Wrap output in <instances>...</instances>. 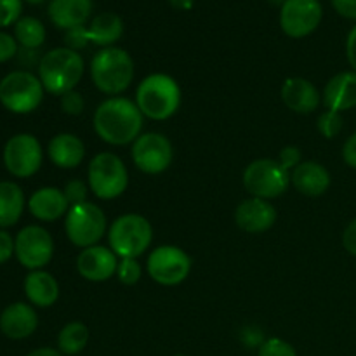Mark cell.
Masks as SVG:
<instances>
[{
  "label": "cell",
  "mask_w": 356,
  "mask_h": 356,
  "mask_svg": "<svg viewBox=\"0 0 356 356\" xmlns=\"http://www.w3.org/2000/svg\"><path fill=\"white\" fill-rule=\"evenodd\" d=\"M145 115L136 101L127 97H110L97 106L94 113V131L104 143L124 146L141 136Z\"/></svg>",
  "instance_id": "obj_1"
},
{
  "label": "cell",
  "mask_w": 356,
  "mask_h": 356,
  "mask_svg": "<svg viewBox=\"0 0 356 356\" xmlns=\"http://www.w3.org/2000/svg\"><path fill=\"white\" fill-rule=\"evenodd\" d=\"M83 68V59L79 52L68 47H58L40 58L38 79L49 94L63 96L79 86Z\"/></svg>",
  "instance_id": "obj_2"
},
{
  "label": "cell",
  "mask_w": 356,
  "mask_h": 356,
  "mask_svg": "<svg viewBox=\"0 0 356 356\" xmlns=\"http://www.w3.org/2000/svg\"><path fill=\"white\" fill-rule=\"evenodd\" d=\"M136 104L145 117L152 120H167L181 106V87L165 73H152L139 82Z\"/></svg>",
  "instance_id": "obj_3"
},
{
  "label": "cell",
  "mask_w": 356,
  "mask_h": 356,
  "mask_svg": "<svg viewBox=\"0 0 356 356\" xmlns=\"http://www.w3.org/2000/svg\"><path fill=\"white\" fill-rule=\"evenodd\" d=\"M90 79L97 90L118 96L129 89L134 79V61L124 49L104 47L90 61Z\"/></svg>",
  "instance_id": "obj_4"
},
{
  "label": "cell",
  "mask_w": 356,
  "mask_h": 356,
  "mask_svg": "<svg viewBox=\"0 0 356 356\" xmlns=\"http://www.w3.org/2000/svg\"><path fill=\"white\" fill-rule=\"evenodd\" d=\"M110 249L120 259H138L149 249L153 242V228L148 219L141 214L118 216L108 232Z\"/></svg>",
  "instance_id": "obj_5"
},
{
  "label": "cell",
  "mask_w": 356,
  "mask_h": 356,
  "mask_svg": "<svg viewBox=\"0 0 356 356\" xmlns=\"http://www.w3.org/2000/svg\"><path fill=\"white\" fill-rule=\"evenodd\" d=\"M40 79L26 70L10 72L0 80V103L10 113L26 115L37 110L44 99Z\"/></svg>",
  "instance_id": "obj_6"
},
{
  "label": "cell",
  "mask_w": 356,
  "mask_h": 356,
  "mask_svg": "<svg viewBox=\"0 0 356 356\" xmlns=\"http://www.w3.org/2000/svg\"><path fill=\"white\" fill-rule=\"evenodd\" d=\"M90 191L101 200L118 198L129 186V172L122 159L115 153L103 152L94 156L87 170Z\"/></svg>",
  "instance_id": "obj_7"
},
{
  "label": "cell",
  "mask_w": 356,
  "mask_h": 356,
  "mask_svg": "<svg viewBox=\"0 0 356 356\" xmlns=\"http://www.w3.org/2000/svg\"><path fill=\"white\" fill-rule=\"evenodd\" d=\"M106 216L97 205L90 202L72 205L66 212L65 232L70 242L80 249L97 245L101 238L106 235Z\"/></svg>",
  "instance_id": "obj_8"
},
{
  "label": "cell",
  "mask_w": 356,
  "mask_h": 356,
  "mask_svg": "<svg viewBox=\"0 0 356 356\" xmlns=\"http://www.w3.org/2000/svg\"><path fill=\"white\" fill-rule=\"evenodd\" d=\"M243 186L252 197L271 200L282 197L291 184V172L278 160L259 159L250 162L243 170Z\"/></svg>",
  "instance_id": "obj_9"
},
{
  "label": "cell",
  "mask_w": 356,
  "mask_h": 356,
  "mask_svg": "<svg viewBox=\"0 0 356 356\" xmlns=\"http://www.w3.org/2000/svg\"><path fill=\"white\" fill-rule=\"evenodd\" d=\"M149 277L163 287L183 284L191 271V257L176 245H160L152 250L146 263Z\"/></svg>",
  "instance_id": "obj_10"
},
{
  "label": "cell",
  "mask_w": 356,
  "mask_h": 356,
  "mask_svg": "<svg viewBox=\"0 0 356 356\" xmlns=\"http://www.w3.org/2000/svg\"><path fill=\"white\" fill-rule=\"evenodd\" d=\"M42 160L40 141L31 134L13 136L3 146V165L14 177H31L42 167Z\"/></svg>",
  "instance_id": "obj_11"
},
{
  "label": "cell",
  "mask_w": 356,
  "mask_h": 356,
  "mask_svg": "<svg viewBox=\"0 0 356 356\" xmlns=\"http://www.w3.org/2000/svg\"><path fill=\"white\" fill-rule=\"evenodd\" d=\"M132 162L145 174H162L174 159L172 143L160 132H146L132 143Z\"/></svg>",
  "instance_id": "obj_12"
},
{
  "label": "cell",
  "mask_w": 356,
  "mask_h": 356,
  "mask_svg": "<svg viewBox=\"0 0 356 356\" xmlns=\"http://www.w3.org/2000/svg\"><path fill=\"white\" fill-rule=\"evenodd\" d=\"M14 243H16L14 254H16L17 261L21 263V266L31 271L47 266L54 256V240H52L51 233L42 226H24L14 238Z\"/></svg>",
  "instance_id": "obj_13"
},
{
  "label": "cell",
  "mask_w": 356,
  "mask_h": 356,
  "mask_svg": "<svg viewBox=\"0 0 356 356\" xmlns=\"http://www.w3.org/2000/svg\"><path fill=\"white\" fill-rule=\"evenodd\" d=\"M322 16L320 0H285L280 10V26L287 37L302 38L320 26Z\"/></svg>",
  "instance_id": "obj_14"
},
{
  "label": "cell",
  "mask_w": 356,
  "mask_h": 356,
  "mask_svg": "<svg viewBox=\"0 0 356 356\" xmlns=\"http://www.w3.org/2000/svg\"><path fill=\"white\" fill-rule=\"evenodd\" d=\"M118 256L103 245H92L82 249L76 256V271L89 282H106L117 275Z\"/></svg>",
  "instance_id": "obj_15"
},
{
  "label": "cell",
  "mask_w": 356,
  "mask_h": 356,
  "mask_svg": "<svg viewBox=\"0 0 356 356\" xmlns=\"http://www.w3.org/2000/svg\"><path fill=\"white\" fill-rule=\"evenodd\" d=\"M235 222L247 233H264L277 222V209L270 200L250 197L236 207Z\"/></svg>",
  "instance_id": "obj_16"
},
{
  "label": "cell",
  "mask_w": 356,
  "mask_h": 356,
  "mask_svg": "<svg viewBox=\"0 0 356 356\" xmlns=\"http://www.w3.org/2000/svg\"><path fill=\"white\" fill-rule=\"evenodd\" d=\"M37 312L26 302H13L0 315V330L9 339H26L37 330Z\"/></svg>",
  "instance_id": "obj_17"
},
{
  "label": "cell",
  "mask_w": 356,
  "mask_h": 356,
  "mask_svg": "<svg viewBox=\"0 0 356 356\" xmlns=\"http://www.w3.org/2000/svg\"><path fill=\"white\" fill-rule=\"evenodd\" d=\"M322 101L327 110L343 111L356 106V72H341L327 82Z\"/></svg>",
  "instance_id": "obj_18"
},
{
  "label": "cell",
  "mask_w": 356,
  "mask_h": 356,
  "mask_svg": "<svg viewBox=\"0 0 356 356\" xmlns=\"http://www.w3.org/2000/svg\"><path fill=\"white\" fill-rule=\"evenodd\" d=\"M282 99L285 106L296 113H313L320 106L322 96L309 80L292 76L282 86Z\"/></svg>",
  "instance_id": "obj_19"
},
{
  "label": "cell",
  "mask_w": 356,
  "mask_h": 356,
  "mask_svg": "<svg viewBox=\"0 0 356 356\" xmlns=\"http://www.w3.org/2000/svg\"><path fill=\"white\" fill-rule=\"evenodd\" d=\"M291 183L299 193L306 197H322L330 188V172L318 162H301L291 174Z\"/></svg>",
  "instance_id": "obj_20"
},
{
  "label": "cell",
  "mask_w": 356,
  "mask_h": 356,
  "mask_svg": "<svg viewBox=\"0 0 356 356\" xmlns=\"http://www.w3.org/2000/svg\"><path fill=\"white\" fill-rule=\"evenodd\" d=\"M28 211L38 221L52 222L58 221L59 218L66 216L70 211V204L66 200L65 193L59 188L45 186L35 191L28 200Z\"/></svg>",
  "instance_id": "obj_21"
},
{
  "label": "cell",
  "mask_w": 356,
  "mask_h": 356,
  "mask_svg": "<svg viewBox=\"0 0 356 356\" xmlns=\"http://www.w3.org/2000/svg\"><path fill=\"white\" fill-rule=\"evenodd\" d=\"M47 13L52 23L65 31L86 26L92 13V0H51Z\"/></svg>",
  "instance_id": "obj_22"
},
{
  "label": "cell",
  "mask_w": 356,
  "mask_h": 356,
  "mask_svg": "<svg viewBox=\"0 0 356 356\" xmlns=\"http://www.w3.org/2000/svg\"><path fill=\"white\" fill-rule=\"evenodd\" d=\"M47 153L51 162L59 169H75L86 156V146L79 136L63 132L51 139Z\"/></svg>",
  "instance_id": "obj_23"
},
{
  "label": "cell",
  "mask_w": 356,
  "mask_h": 356,
  "mask_svg": "<svg viewBox=\"0 0 356 356\" xmlns=\"http://www.w3.org/2000/svg\"><path fill=\"white\" fill-rule=\"evenodd\" d=\"M24 294L37 308H51L59 298L58 280L47 271H30L24 278Z\"/></svg>",
  "instance_id": "obj_24"
},
{
  "label": "cell",
  "mask_w": 356,
  "mask_h": 356,
  "mask_svg": "<svg viewBox=\"0 0 356 356\" xmlns=\"http://www.w3.org/2000/svg\"><path fill=\"white\" fill-rule=\"evenodd\" d=\"M90 44L99 47H111L124 35V21L115 13H101L92 17L90 24L87 26Z\"/></svg>",
  "instance_id": "obj_25"
},
{
  "label": "cell",
  "mask_w": 356,
  "mask_h": 356,
  "mask_svg": "<svg viewBox=\"0 0 356 356\" xmlns=\"http://www.w3.org/2000/svg\"><path fill=\"white\" fill-rule=\"evenodd\" d=\"M24 211V195L19 184L0 181V229L14 226Z\"/></svg>",
  "instance_id": "obj_26"
},
{
  "label": "cell",
  "mask_w": 356,
  "mask_h": 356,
  "mask_svg": "<svg viewBox=\"0 0 356 356\" xmlns=\"http://www.w3.org/2000/svg\"><path fill=\"white\" fill-rule=\"evenodd\" d=\"M14 38H16V42L23 49L35 51V49H38L45 42L44 23L31 16L19 17V21L14 24Z\"/></svg>",
  "instance_id": "obj_27"
},
{
  "label": "cell",
  "mask_w": 356,
  "mask_h": 356,
  "mask_svg": "<svg viewBox=\"0 0 356 356\" xmlns=\"http://www.w3.org/2000/svg\"><path fill=\"white\" fill-rule=\"evenodd\" d=\"M89 343V329L82 322H70L58 336V348L63 355H79Z\"/></svg>",
  "instance_id": "obj_28"
},
{
  "label": "cell",
  "mask_w": 356,
  "mask_h": 356,
  "mask_svg": "<svg viewBox=\"0 0 356 356\" xmlns=\"http://www.w3.org/2000/svg\"><path fill=\"white\" fill-rule=\"evenodd\" d=\"M316 129L325 139H334L343 131V115L339 111L325 110L316 120Z\"/></svg>",
  "instance_id": "obj_29"
},
{
  "label": "cell",
  "mask_w": 356,
  "mask_h": 356,
  "mask_svg": "<svg viewBox=\"0 0 356 356\" xmlns=\"http://www.w3.org/2000/svg\"><path fill=\"white\" fill-rule=\"evenodd\" d=\"M141 264L138 263V259H131V257H124V259L118 261L117 268V277L120 280V284L124 285H136L141 280Z\"/></svg>",
  "instance_id": "obj_30"
},
{
  "label": "cell",
  "mask_w": 356,
  "mask_h": 356,
  "mask_svg": "<svg viewBox=\"0 0 356 356\" xmlns=\"http://www.w3.org/2000/svg\"><path fill=\"white\" fill-rule=\"evenodd\" d=\"M257 356H298L294 346L280 337H270L257 351Z\"/></svg>",
  "instance_id": "obj_31"
},
{
  "label": "cell",
  "mask_w": 356,
  "mask_h": 356,
  "mask_svg": "<svg viewBox=\"0 0 356 356\" xmlns=\"http://www.w3.org/2000/svg\"><path fill=\"white\" fill-rule=\"evenodd\" d=\"M21 13H23V0H0V28L16 24Z\"/></svg>",
  "instance_id": "obj_32"
},
{
  "label": "cell",
  "mask_w": 356,
  "mask_h": 356,
  "mask_svg": "<svg viewBox=\"0 0 356 356\" xmlns=\"http://www.w3.org/2000/svg\"><path fill=\"white\" fill-rule=\"evenodd\" d=\"M89 184L83 183L82 179H72L66 183L63 193H65L66 200H68L70 207H72V205H79L87 202V193H89Z\"/></svg>",
  "instance_id": "obj_33"
},
{
  "label": "cell",
  "mask_w": 356,
  "mask_h": 356,
  "mask_svg": "<svg viewBox=\"0 0 356 356\" xmlns=\"http://www.w3.org/2000/svg\"><path fill=\"white\" fill-rule=\"evenodd\" d=\"M65 47L72 49V51L79 52L80 49H86L90 44L89 33H87V26H76L72 30H66L65 33Z\"/></svg>",
  "instance_id": "obj_34"
},
{
  "label": "cell",
  "mask_w": 356,
  "mask_h": 356,
  "mask_svg": "<svg viewBox=\"0 0 356 356\" xmlns=\"http://www.w3.org/2000/svg\"><path fill=\"white\" fill-rule=\"evenodd\" d=\"M86 108V101H83L82 94L76 92L75 89L61 96V110L68 115H80Z\"/></svg>",
  "instance_id": "obj_35"
},
{
  "label": "cell",
  "mask_w": 356,
  "mask_h": 356,
  "mask_svg": "<svg viewBox=\"0 0 356 356\" xmlns=\"http://www.w3.org/2000/svg\"><path fill=\"white\" fill-rule=\"evenodd\" d=\"M278 162H280L284 169L291 172V170H294L301 163V149L298 146H285L280 152V155H278Z\"/></svg>",
  "instance_id": "obj_36"
},
{
  "label": "cell",
  "mask_w": 356,
  "mask_h": 356,
  "mask_svg": "<svg viewBox=\"0 0 356 356\" xmlns=\"http://www.w3.org/2000/svg\"><path fill=\"white\" fill-rule=\"evenodd\" d=\"M17 54V42L13 35L0 31V63H6Z\"/></svg>",
  "instance_id": "obj_37"
},
{
  "label": "cell",
  "mask_w": 356,
  "mask_h": 356,
  "mask_svg": "<svg viewBox=\"0 0 356 356\" xmlns=\"http://www.w3.org/2000/svg\"><path fill=\"white\" fill-rule=\"evenodd\" d=\"M240 339H242V343L245 344L247 348H257V350H259V348L263 346L264 341H266V339H264L263 330L257 329V327H252V325L242 329Z\"/></svg>",
  "instance_id": "obj_38"
},
{
  "label": "cell",
  "mask_w": 356,
  "mask_h": 356,
  "mask_svg": "<svg viewBox=\"0 0 356 356\" xmlns=\"http://www.w3.org/2000/svg\"><path fill=\"white\" fill-rule=\"evenodd\" d=\"M14 252H16V243H14L13 236L6 229H0V264L7 263Z\"/></svg>",
  "instance_id": "obj_39"
},
{
  "label": "cell",
  "mask_w": 356,
  "mask_h": 356,
  "mask_svg": "<svg viewBox=\"0 0 356 356\" xmlns=\"http://www.w3.org/2000/svg\"><path fill=\"white\" fill-rule=\"evenodd\" d=\"M339 16L356 21V0H330Z\"/></svg>",
  "instance_id": "obj_40"
},
{
  "label": "cell",
  "mask_w": 356,
  "mask_h": 356,
  "mask_svg": "<svg viewBox=\"0 0 356 356\" xmlns=\"http://www.w3.org/2000/svg\"><path fill=\"white\" fill-rule=\"evenodd\" d=\"M343 245L351 256L356 257V218L346 226L343 233Z\"/></svg>",
  "instance_id": "obj_41"
},
{
  "label": "cell",
  "mask_w": 356,
  "mask_h": 356,
  "mask_svg": "<svg viewBox=\"0 0 356 356\" xmlns=\"http://www.w3.org/2000/svg\"><path fill=\"white\" fill-rule=\"evenodd\" d=\"M343 159L346 162V165H350L351 169H356V132L351 134L346 139L343 146Z\"/></svg>",
  "instance_id": "obj_42"
},
{
  "label": "cell",
  "mask_w": 356,
  "mask_h": 356,
  "mask_svg": "<svg viewBox=\"0 0 356 356\" xmlns=\"http://www.w3.org/2000/svg\"><path fill=\"white\" fill-rule=\"evenodd\" d=\"M346 58L350 61L353 72H356V24L351 28L350 35L346 38Z\"/></svg>",
  "instance_id": "obj_43"
},
{
  "label": "cell",
  "mask_w": 356,
  "mask_h": 356,
  "mask_svg": "<svg viewBox=\"0 0 356 356\" xmlns=\"http://www.w3.org/2000/svg\"><path fill=\"white\" fill-rule=\"evenodd\" d=\"M26 356H63V353L61 351L54 350V348H38V350H33Z\"/></svg>",
  "instance_id": "obj_44"
},
{
  "label": "cell",
  "mask_w": 356,
  "mask_h": 356,
  "mask_svg": "<svg viewBox=\"0 0 356 356\" xmlns=\"http://www.w3.org/2000/svg\"><path fill=\"white\" fill-rule=\"evenodd\" d=\"M169 3L174 7V9L190 10L191 7H193L195 0H169Z\"/></svg>",
  "instance_id": "obj_45"
},
{
  "label": "cell",
  "mask_w": 356,
  "mask_h": 356,
  "mask_svg": "<svg viewBox=\"0 0 356 356\" xmlns=\"http://www.w3.org/2000/svg\"><path fill=\"white\" fill-rule=\"evenodd\" d=\"M24 2L31 3V6H38V3H44L45 0H24Z\"/></svg>",
  "instance_id": "obj_46"
},
{
  "label": "cell",
  "mask_w": 356,
  "mask_h": 356,
  "mask_svg": "<svg viewBox=\"0 0 356 356\" xmlns=\"http://www.w3.org/2000/svg\"><path fill=\"white\" fill-rule=\"evenodd\" d=\"M273 2H278V3H284L285 0H273Z\"/></svg>",
  "instance_id": "obj_47"
},
{
  "label": "cell",
  "mask_w": 356,
  "mask_h": 356,
  "mask_svg": "<svg viewBox=\"0 0 356 356\" xmlns=\"http://www.w3.org/2000/svg\"><path fill=\"white\" fill-rule=\"evenodd\" d=\"M174 356H186V355H174Z\"/></svg>",
  "instance_id": "obj_48"
}]
</instances>
